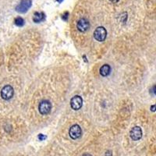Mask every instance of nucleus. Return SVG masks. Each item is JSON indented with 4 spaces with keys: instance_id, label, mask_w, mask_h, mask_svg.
<instances>
[{
    "instance_id": "f257e3e1",
    "label": "nucleus",
    "mask_w": 156,
    "mask_h": 156,
    "mask_svg": "<svg viewBox=\"0 0 156 156\" xmlns=\"http://www.w3.org/2000/svg\"><path fill=\"white\" fill-rule=\"evenodd\" d=\"M107 31L104 27H98L94 31V37L98 41H104L106 38Z\"/></svg>"
},
{
    "instance_id": "f03ea898",
    "label": "nucleus",
    "mask_w": 156,
    "mask_h": 156,
    "mask_svg": "<svg viewBox=\"0 0 156 156\" xmlns=\"http://www.w3.org/2000/svg\"><path fill=\"white\" fill-rule=\"evenodd\" d=\"M32 5L31 0H22L16 7V11L20 13H24L30 8Z\"/></svg>"
},
{
    "instance_id": "7ed1b4c3",
    "label": "nucleus",
    "mask_w": 156,
    "mask_h": 156,
    "mask_svg": "<svg viewBox=\"0 0 156 156\" xmlns=\"http://www.w3.org/2000/svg\"><path fill=\"white\" fill-rule=\"evenodd\" d=\"M81 134H82L81 128H80V126H79V125L77 124L73 125V126L69 128V135L71 138L73 139V140H76V139L80 138V136H81Z\"/></svg>"
},
{
    "instance_id": "20e7f679",
    "label": "nucleus",
    "mask_w": 156,
    "mask_h": 156,
    "mask_svg": "<svg viewBox=\"0 0 156 156\" xmlns=\"http://www.w3.org/2000/svg\"><path fill=\"white\" fill-rule=\"evenodd\" d=\"M13 94H14V90H13L12 86L10 85L4 86L1 90V97L4 100L11 99L13 96Z\"/></svg>"
},
{
    "instance_id": "39448f33",
    "label": "nucleus",
    "mask_w": 156,
    "mask_h": 156,
    "mask_svg": "<svg viewBox=\"0 0 156 156\" xmlns=\"http://www.w3.org/2000/svg\"><path fill=\"white\" fill-rule=\"evenodd\" d=\"M51 108V105L48 100H44L41 101L38 105V111L41 115H47L50 112Z\"/></svg>"
},
{
    "instance_id": "423d86ee",
    "label": "nucleus",
    "mask_w": 156,
    "mask_h": 156,
    "mask_svg": "<svg viewBox=\"0 0 156 156\" xmlns=\"http://www.w3.org/2000/svg\"><path fill=\"white\" fill-rule=\"evenodd\" d=\"M71 108L74 110H79L83 105V99L79 95H75L70 100Z\"/></svg>"
},
{
    "instance_id": "0eeeda50",
    "label": "nucleus",
    "mask_w": 156,
    "mask_h": 156,
    "mask_svg": "<svg viewBox=\"0 0 156 156\" xmlns=\"http://www.w3.org/2000/svg\"><path fill=\"white\" fill-rule=\"evenodd\" d=\"M76 27H77L78 30L80 32H85L90 27V23L89 21L85 18H81L77 21L76 23Z\"/></svg>"
},
{
    "instance_id": "6e6552de",
    "label": "nucleus",
    "mask_w": 156,
    "mask_h": 156,
    "mask_svg": "<svg viewBox=\"0 0 156 156\" xmlns=\"http://www.w3.org/2000/svg\"><path fill=\"white\" fill-rule=\"evenodd\" d=\"M129 133L133 140H139L142 137V130L140 126H134L132 128Z\"/></svg>"
},
{
    "instance_id": "1a4fd4ad",
    "label": "nucleus",
    "mask_w": 156,
    "mask_h": 156,
    "mask_svg": "<svg viewBox=\"0 0 156 156\" xmlns=\"http://www.w3.org/2000/svg\"><path fill=\"white\" fill-rule=\"evenodd\" d=\"M45 17L44 12H36L34 13L33 16V21L34 23H40V22L43 21Z\"/></svg>"
},
{
    "instance_id": "9d476101",
    "label": "nucleus",
    "mask_w": 156,
    "mask_h": 156,
    "mask_svg": "<svg viewBox=\"0 0 156 156\" xmlns=\"http://www.w3.org/2000/svg\"><path fill=\"white\" fill-rule=\"evenodd\" d=\"M100 74L102 76H107L110 74V72H111V67H110L109 65L108 64H105V65H103L101 68H100Z\"/></svg>"
},
{
    "instance_id": "9b49d317",
    "label": "nucleus",
    "mask_w": 156,
    "mask_h": 156,
    "mask_svg": "<svg viewBox=\"0 0 156 156\" xmlns=\"http://www.w3.org/2000/svg\"><path fill=\"white\" fill-rule=\"evenodd\" d=\"M14 23L17 27H22V26H23V24H24V20H23V19L22 17L18 16V17H16V19L14 20Z\"/></svg>"
},
{
    "instance_id": "f8f14e48",
    "label": "nucleus",
    "mask_w": 156,
    "mask_h": 156,
    "mask_svg": "<svg viewBox=\"0 0 156 156\" xmlns=\"http://www.w3.org/2000/svg\"><path fill=\"white\" fill-rule=\"evenodd\" d=\"M68 16H69V12H65V13H64V14H62V18L64 20H67Z\"/></svg>"
},
{
    "instance_id": "ddd939ff",
    "label": "nucleus",
    "mask_w": 156,
    "mask_h": 156,
    "mask_svg": "<svg viewBox=\"0 0 156 156\" xmlns=\"http://www.w3.org/2000/svg\"><path fill=\"white\" fill-rule=\"evenodd\" d=\"M45 138V136H43V135L42 134H40L38 136V139L39 140H42L43 139H44Z\"/></svg>"
},
{
    "instance_id": "4468645a",
    "label": "nucleus",
    "mask_w": 156,
    "mask_h": 156,
    "mask_svg": "<svg viewBox=\"0 0 156 156\" xmlns=\"http://www.w3.org/2000/svg\"><path fill=\"white\" fill-rule=\"evenodd\" d=\"M110 2H112V3H117V2H119V0H109Z\"/></svg>"
},
{
    "instance_id": "2eb2a0df",
    "label": "nucleus",
    "mask_w": 156,
    "mask_h": 156,
    "mask_svg": "<svg viewBox=\"0 0 156 156\" xmlns=\"http://www.w3.org/2000/svg\"><path fill=\"white\" fill-rule=\"evenodd\" d=\"M82 156H92V155H90V154H87H87H83V155H82Z\"/></svg>"
},
{
    "instance_id": "dca6fc26",
    "label": "nucleus",
    "mask_w": 156,
    "mask_h": 156,
    "mask_svg": "<svg viewBox=\"0 0 156 156\" xmlns=\"http://www.w3.org/2000/svg\"><path fill=\"white\" fill-rule=\"evenodd\" d=\"M56 1H57V2H59V3H60V2H62V1H63V0H56Z\"/></svg>"
}]
</instances>
